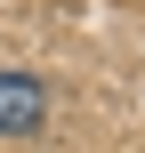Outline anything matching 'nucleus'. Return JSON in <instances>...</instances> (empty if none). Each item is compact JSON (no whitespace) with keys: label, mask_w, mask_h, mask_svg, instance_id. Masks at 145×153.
I'll return each instance as SVG.
<instances>
[{"label":"nucleus","mask_w":145,"mask_h":153,"mask_svg":"<svg viewBox=\"0 0 145 153\" xmlns=\"http://www.w3.org/2000/svg\"><path fill=\"white\" fill-rule=\"evenodd\" d=\"M48 121V89L32 73H0V137H32Z\"/></svg>","instance_id":"1"}]
</instances>
